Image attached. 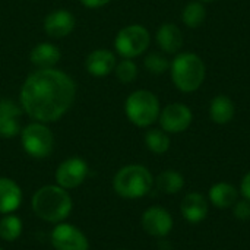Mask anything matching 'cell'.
Here are the masks:
<instances>
[{
    "label": "cell",
    "instance_id": "cell-1",
    "mask_svg": "<svg viewBox=\"0 0 250 250\" xmlns=\"http://www.w3.org/2000/svg\"><path fill=\"white\" fill-rule=\"evenodd\" d=\"M76 83L57 69H38L31 73L19 94L22 110L35 122L53 123L62 119L73 105Z\"/></svg>",
    "mask_w": 250,
    "mask_h": 250
},
{
    "label": "cell",
    "instance_id": "cell-2",
    "mask_svg": "<svg viewBox=\"0 0 250 250\" xmlns=\"http://www.w3.org/2000/svg\"><path fill=\"white\" fill-rule=\"evenodd\" d=\"M31 207L34 214L40 220L51 224H59L70 215L73 201L66 189L60 188L59 185H47L40 188L34 193L31 199Z\"/></svg>",
    "mask_w": 250,
    "mask_h": 250
},
{
    "label": "cell",
    "instance_id": "cell-3",
    "mask_svg": "<svg viewBox=\"0 0 250 250\" xmlns=\"http://www.w3.org/2000/svg\"><path fill=\"white\" fill-rule=\"evenodd\" d=\"M170 75L174 86L185 92L192 94L198 91L207 78V66L201 56L192 51L177 53L170 62Z\"/></svg>",
    "mask_w": 250,
    "mask_h": 250
},
{
    "label": "cell",
    "instance_id": "cell-4",
    "mask_svg": "<svg viewBox=\"0 0 250 250\" xmlns=\"http://www.w3.org/2000/svg\"><path fill=\"white\" fill-rule=\"evenodd\" d=\"M154 186V177L151 171L141 164H129L122 167L114 179V192L125 199H139L146 196Z\"/></svg>",
    "mask_w": 250,
    "mask_h": 250
},
{
    "label": "cell",
    "instance_id": "cell-5",
    "mask_svg": "<svg viewBox=\"0 0 250 250\" xmlns=\"http://www.w3.org/2000/svg\"><path fill=\"white\" fill-rule=\"evenodd\" d=\"M161 105L158 97L148 89L133 91L125 103L126 117L138 127H148L160 117Z\"/></svg>",
    "mask_w": 250,
    "mask_h": 250
},
{
    "label": "cell",
    "instance_id": "cell-6",
    "mask_svg": "<svg viewBox=\"0 0 250 250\" xmlns=\"http://www.w3.org/2000/svg\"><path fill=\"white\" fill-rule=\"evenodd\" d=\"M21 144L29 157L42 160L53 152L54 135L45 123L34 122L21 130Z\"/></svg>",
    "mask_w": 250,
    "mask_h": 250
},
{
    "label": "cell",
    "instance_id": "cell-7",
    "mask_svg": "<svg viewBox=\"0 0 250 250\" xmlns=\"http://www.w3.org/2000/svg\"><path fill=\"white\" fill-rule=\"evenodd\" d=\"M151 42L149 31L139 23L122 28L114 40V48L123 59H135L146 51Z\"/></svg>",
    "mask_w": 250,
    "mask_h": 250
},
{
    "label": "cell",
    "instance_id": "cell-8",
    "mask_svg": "<svg viewBox=\"0 0 250 250\" xmlns=\"http://www.w3.org/2000/svg\"><path fill=\"white\" fill-rule=\"evenodd\" d=\"M193 113L189 105L183 103H171L160 111V127L167 133H182L190 127Z\"/></svg>",
    "mask_w": 250,
    "mask_h": 250
},
{
    "label": "cell",
    "instance_id": "cell-9",
    "mask_svg": "<svg viewBox=\"0 0 250 250\" xmlns=\"http://www.w3.org/2000/svg\"><path fill=\"white\" fill-rule=\"evenodd\" d=\"M88 173H89V168L85 160L79 157L66 158L64 161L59 164L56 170V174H54L56 185H59L60 188L66 190L76 189L85 182Z\"/></svg>",
    "mask_w": 250,
    "mask_h": 250
},
{
    "label": "cell",
    "instance_id": "cell-10",
    "mask_svg": "<svg viewBox=\"0 0 250 250\" xmlns=\"http://www.w3.org/2000/svg\"><path fill=\"white\" fill-rule=\"evenodd\" d=\"M54 250H89L86 236L73 224L59 223L50 234Z\"/></svg>",
    "mask_w": 250,
    "mask_h": 250
},
{
    "label": "cell",
    "instance_id": "cell-11",
    "mask_svg": "<svg viewBox=\"0 0 250 250\" xmlns=\"http://www.w3.org/2000/svg\"><path fill=\"white\" fill-rule=\"evenodd\" d=\"M141 224L146 234L152 237H166L171 233L174 221L167 209L161 207H151L144 211Z\"/></svg>",
    "mask_w": 250,
    "mask_h": 250
},
{
    "label": "cell",
    "instance_id": "cell-12",
    "mask_svg": "<svg viewBox=\"0 0 250 250\" xmlns=\"http://www.w3.org/2000/svg\"><path fill=\"white\" fill-rule=\"evenodd\" d=\"M75 16L66 9H56L44 19V31L53 38H63L75 28Z\"/></svg>",
    "mask_w": 250,
    "mask_h": 250
},
{
    "label": "cell",
    "instance_id": "cell-13",
    "mask_svg": "<svg viewBox=\"0 0 250 250\" xmlns=\"http://www.w3.org/2000/svg\"><path fill=\"white\" fill-rule=\"evenodd\" d=\"M21 104L12 100H0V136L13 138L21 133L19 116L22 114Z\"/></svg>",
    "mask_w": 250,
    "mask_h": 250
},
{
    "label": "cell",
    "instance_id": "cell-14",
    "mask_svg": "<svg viewBox=\"0 0 250 250\" xmlns=\"http://www.w3.org/2000/svg\"><path fill=\"white\" fill-rule=\"evenodd\" d=\"M208 199L199 192L188 193L180 204V212L183 218L190 224L202 223L208 215Z\"/></svg>",
    "mask_w": 250,
    "mask_h": 250
},
{
    "label": "cell",
    "instance_id": "cell-15",
    "mask_svg": "<svg viewBox=\"0 0 250 250\" xmlns=\"http://www.w3.org/2000/svg\"><path fill=\"white\" fill-rule=\"evenodd\" d=\"M116 64H117L116 54L105 48H98L91 51L85 60L88 73L97 78H103L114 72Z\"/></svg>",
    "mask_w": 250,
    "mask_h": 250
},
{
    "label": "cell",
    "instance_id": "cell-16",
    "mask_svg": "<svg viewBox=\"0 0 250 250\" xmlns=\"http://www.w3.org/2000/svg\"><path fill=\"white\" fill-rule=\"evenodd\" d=\"M22 198V189L15 180L9 177H0V214H13L16 209H19Z\"/></svg>",
    "mask_w": 250,
    "mask_h": 250
},
{
    "label": "cell",
    "instance_id": "cell-17",
    "mask_svg": "<svg viewBox=\"0 0 250 250\" xmlns=\"http://www.w3.org/2000/svg\"><path fill=\"white\" fill-rule=\"evenodd\" d=\"M155 41L164 53L176 54L183 45L182 29L176 23L164 22L155 32Z\"/></svg>",
    "mask_w": 250,
    "mask_h": 250
},
{
    "label": "cell",
    "instance_id": "cell-18",
    "mask_svg": "<svg viewBox=\"0 0 250 250\" xmlns=\"http://www.w3.org/2000/svg\"><path fill=\"white\" fill-rule=\"evenodd\" d=\"M208 201L218 209L233 208L239 201V190L227 182H218L211 186L208 192Z\"/></svg>",
    "mask_w": 250,
    "mask_h": 250
},
{
    "label": "cell",
    "instance_id": "cell-19",
    "mask_svg": "<svg viewBox=\"0 0 250 250\" xmlns=\"http://www.w3.org/2000/svg\"><path fill=\"white\" fill-rule=\"evenodd\" d=\"M60 50L51 42H40L37 44L29 54L31 63L38 69H53L60 60Z\"/></svg>",
    "mask_w": 250,
    "mask_h": 250
},
{
    "label": "cell",
    "instance_id": "cell-20",
    "mask_svg": "<svg viewBox=\"0 0 250 250\" xmlns=\"http://www.w3.org/2000/svg\"><path fill=\"white\" fill-rule=\"evenodd\" d=\"M236 105L233 100L224 94L215 95L209 103V117L215 125H227L234 119Z\"/></svg>",
    "mask_w": 250,
    "mask_h": 250
},
{
    "label": "cell",
    "instance_id": "cell-21",
    "mask_svg": "<svg viewBox=\"0 0 250 250\" xmlns=\"http://www.w3.org/2000/svg\"><path fill=\"white\" fill-rule=\"evenodd\" d=\"M154 183L157 185V189L161 193L176 195L183 189L185 177L182 176V173H179L176 170H164L163 173L158 174V177Z\"/></svg>",
    "mask_w": 250,
    "mask_h": 250
},
{
    "label": "cell",
    "instance_id": "cell-22",
    "mask_svg": "<svg viewBox=\"0 0 250 250\" xmlns=\"http://www.w3.org/2000/svg\"><path fill=\"white\" fill-rule=\"evenodd\" d=\"M207 19V7L205 3L199 0L189 1L182 10V22L188 28H199Z\"/></svg>",
    "mask_w": 250,
    "mask_h": 250
},
{
    "label": "cell",
    "instance_id": "cell-23",
    "mask_svg": "<svg viewBox=\"0 0 250 250\" xmlns=\"http://www.w3.org/2000/svg\"><path fill=\"white\" fill-rule=\"evenodd\" d=\"M23 230L22 220L15 214H6L0 218V239L4 242H15L21 237Z\"/></svg>",
    "mask_w": 250,
    "mask_h": 250
},
{
    "label": "cell",
    "instance_id": "cell-24",
    "mask_svg": "<svg viewBox=\"0 0 250 250\" xmlns=\"http://www.w3.org/2000/svg\"><path fill=\"white\" fill-rule=\"evenodd\" d=\"M145 145L154 154H166L170 149V136L167 132L160 129H149L145 135Z\"/></svg>",
    "mask_w": 250,
    "mask_h": 250
},
{
    "label": "cell",
    "instance_id": "cell-25",
    "mask_svg": "<svg viewBox=\"0 0 250 250\" xmlns=\"http://www.w3.org/2000/svg\"><path fill=\"white\" fill-rule=\"evenodd\" d=\"M144 66L152 75H163L170 70V60L163 53H149L144 60Z\"/></svg>",
    "mask_w": 250,
    "mask_h": 250
},
{
    "label": "cell",
    "instance_id": "cell-26",
    "mask_svg": "<svg viewBox=\"0 0 250 250\" xmlns=\"http://www.w3.org/2000/svg\"><path fill=\"white\" fill-rule=\"evenodd\" d=\"M114 73L122 83H130L138 76V66L132 59H122L116 64Z\"/></svg>",
    "mask_w": 250,
    "mask_h": 250
},
{
    "label": "cell",
    "instance_id": "cell-27",
    "mask_svg": "<svg viewBox=\"0 0 250 250\" xmlns=\"http://www.w3.org/2000/svg\"><path fill=\"white\" fill-rule=\"evenodd\" d=\"M233 214L237 220L240 221H248L250 220V201L248 199H239L233 205Z\"/></svg>",
    "mask_w": 250,
    "mask_h": 250
},
{
    "label": "cell",
    "instance_id": "cell-28",
    "mask_svg": "<svg viewBox=\"0 0 250 250\" xmlns=\"http://www.w3.org/2000/svg\"><path fill=\"white\" fill-rule=\"evenodd\" d=\"M240 195L250 201V171H248L245 174V177L242 179V183H240Z\"/></svg>",
    "mask_w": 250,
    "mask_h": 250
},
{
    "label": "cell",
    "instance_id": "cell-29",
    "mask_svg": "<svg viewBox=\"0 0 250 250\" xmlns=\"http://www.w3.org/2000/svg\"><path fill=\"white\" fill-rule=\"evenodd\" d=\"M111 0H81V3L89 9H97V7H103L105 4H108Z\"/></svg>",
    "mask_w": 250,
    "mask_h": 250
},
{
    "label": "cell",
    "instance_id": "cell-30",
    "mask_svg": "<svg viewBox=\"0 0 250 250\" xmlns=\"http://www.w3.org/2000/svg\"><path fill=\"white\" fill-rule=\"evenodd\" d=\"M199 1H202V3H211V1H217V0H199Z\"/></svg>",
    "mask_w": 250,
    "mask_h": 250
},
{
    "label": "cell",
    "instance_id": "cell-31",
    "mask_svg": "<svg viewBox=\"0 0 250 250\" xmlns=\"http://www.w3.org/2000/svg\"><path fill=\"white\" fill-rule=\"evenodd\" d=\"M0 250H4V249H3V248H0Z\"/></svg>",
    "mask_w": 250,
    "mask_h": 250
},
{
    "label": "cell",
    "instance_id": "cell-32",
    "mask_svg": "<svg viewBox=\"0 0 250 250\" xmlns=\"http://www.w3.org/2000/svg\"><path fill=\"white\" fill-rule=\"evenodd\" d=\"M120 250H127V249H120Z\"/></svg>",
    "mask_w": 250,
    "mask_h": 250
}]
</instances>
